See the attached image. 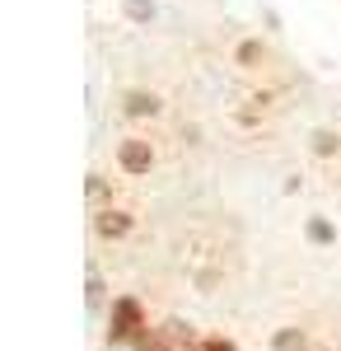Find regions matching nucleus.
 Instances as JSON below:
<instances>
[{
    "label": "nucleus",
    "instance_id": "8",
    "mask_svg": "<svg viewBox=\"0 0 341 351\" xmlns=\"http://www.w3.org/2000/svg\"><path fill=\"white\" fill-rule=\"evenodd\" d=\"M276 347H281V351H294V347H299V328H286V332L276 337Z\"/></svg>",
    "mask_w": 341,
    "mask_h": 351
},
{
    "label": "nucleus",
    "instance_id": "2",
    "mask_svg": "<svg viewBox=\"0 0 341 351\" xmlns=\"http://www.w3.org/2000/svg\"><path fill=\"white\" fill-rule=\"evenodd\" d=\"M150 160H155V155H150L145 141H122V169H127V173H145Z\"/></svg>",
    "mask_w": 341,
    "mask_h": 351
},
{
    "label": "nucleus",
    "instance_id": "10",
    "mask_svg": "<svg viewBox=\"0 0 341 351\" xmlns=\"http://www.w3.org/2000/svg\"><path fill=\"white\" fill-rule=\"evenodd\" d=\"M99 295H103V281H99V276H89V304H99Z\"/></svg>",
    "mask_w": 341,
    "mask_h": 351
},
{
    "label": "nucleus",
    "instance_id": "9",
    "mask_svg": "<svg viewBox=\"0 0 341 351\" xmlns=\"http://www.w3.org/2000/svg\"><path fill=\"white\" fill-rule=\"evenodd\" d=\"M201 351H238L234 342H225V337H210V342H201Z\"/></svg>",
    "mask_w": 341,
    "mask_h": 351
},
{
    "label": "nucleus",
    "instance_id": "3",
    "mask_svg": "<svg viewBox=\"0 0 341 351\" xmlns=\"http://www.w3.org/2000/svg\"><path fill=\"white\" fill-rule=\"evenodd\" d=\"M127 112H131V117H155L159 99H155V94H145V89H136V94H127Z\"/></svg>",
    "mask_w": 341,
    "mask_h": 351
},
{
    "label": "nucleus",
    "instance_id": "4",
    "mask_svg": "<svg viewBox=\"0 0 341 351\" xmlns=\"http://www.w3.org/2000/svg\"><path fill=\"white\" fill-rule=\"evenodd\" d=\"M127 230H131V220L122 216V211H103V216H99V234H103V239H117V234H127Z\"/></svg>",
    "mask_w": 341,
    "mask_h": 351
},
{
    "label": "nucleus",
    "instance_id": "6",
    "mask_svg": "<svg viewBox=\"0 0 341 351\" xmlns=\"http://www.w3.org/2000/svg\"><path fill=\"white\" fill-rule=\"evenodd\" d=\"M314 150H318V155H332V150H337V136H332V132H318L314 136Z\"/></svg>",
    "mask_w": 341,
    "mask_h": 351
},
{
    "label": "nucleus",
    "instance_id": "7",
    "mask_svg": "<svg viewBox=\"0 0 341 351\" xmlns=\"http://www.w3.org/2000/svg\"><path fill=\"white\" fill-rule=\"evenodd\" d=\"M127 14H131V19H150L155 10H150V0H127Z\"/></svg>",
    "mask_w": 341,
    "mask_h": 351
},
{
    "label": "nucleus",
    "instance_id": "5",
    "mask_svg": "<svg viewBox=\"0 0 341 351\" xmlns=\"http://www.w3.org/2000/svg\"><path fill=\"white\" fill-rule=\"evenodd\" d=\"M309 239L314 243H332V225H327V220H309Z\"/></svg>",
    "mask_w": 341,
    "mask_h": 351
},
{
    "label": "nucleus",
    "instance_id": "1",
    "mask_svg": "<svg viewBox=\"0 0 341 351\" xmlns=\"http://www.w3.org/2000/svg\"><path fill=\"white\" fill-rule=\"evenodd\" d=\"M140 328H145L140 304H136V300H117V304H112V319H108V337L122 342V337H136Z\"/></svg>",
    "mask_w": 341,
    "mask_h": 351
}]
</instances>
